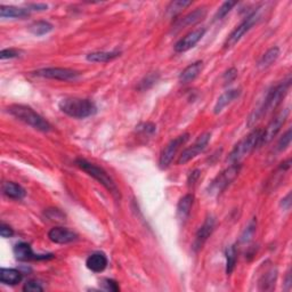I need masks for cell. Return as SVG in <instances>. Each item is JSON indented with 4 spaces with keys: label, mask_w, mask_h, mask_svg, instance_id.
Here are the masks:
<instances>
[{
    "label": "cell",
    "mask_w": 292,
    "mask_h": 292,
    "mask_svg": "<svg viewBox=\"0 0 292 292\" xmlns=\"http://www.w3.org/2000/svg\"><path fill=\"white\" fill-rule=\"evenodd\" d=\"M22 281V273L15 269H2L0 271V282L4 284L15 285Z\"/></svg>",
    "instance_id": "obj_23"
},
{
    "label": "cell",
    "mask_w": 292,
    "mask_h": 292,
    "mask_svg": "<svg viewBox=\"0 0 292 292\" xmlns=\"http://www.w3.org/2000/svg\"><path fill=\"white\" fill-rule=\"evenodd\" d=\"M240 95H241L240 89H230V90L225 91L217 100L215 108H213V112H215L216 114H219L221 112H223V110L225 109L227 105H230L232 102H234L236 99H238Z\"/></svg>",
    "instance_id": "obj_18"
},
{
    "label": "cell",
    "mask_w": 292,
    "mask_h": 292,
    "mask_svg": "<svg viewBox=\"0 0 292 292\" xmlns=\"http://www.w3.org/2000/svg\"><path fill=\"white\" fill-rule=\"evenodd\" d=\"M194 202V197L192 194H186L178 202L177 206V217L181 222H185L191 213V209Z\"/></svg>",
    "instance_id": "obj_19"
},
{
    "label": "cell",
    "mask_w": 292,
    "mask_h": 292,
    "mask_svg": "<svg viewBox=\"0 0 292 292\" xmlns=\"http://www.w3.org/2000/svg\"><path fill=\"white\" fill-rule=\"evenodd\" d=\"M291 137H292L291 129H289V130L286 131V133L280 138L279 143H277V150H279V151H284L285 149H288L289 146H290V143H291Z\"/></svg>",
    "instance_id": "obj_33"
},
{
    "label": "cell",
    "mask_w": 292,
    "mask_h": 292,
    "mask_svg": "<svg viewBox=\"0 0 292 292\" xmlns=\"http://www.w3.org/2000/svg\"><path fill=\"white\" fill-rule=\"evenodd\" d=\"M290 206H291V194L289 193L288 196L282 200V207H283V209H285V210H289Z\"/></svg>",
    "instance_id": "obj_40"
},
{
    "label": "cell",
    "mask_w": 292,
    "mask_h": 292,
    "mask_svg": "<svg viewBox=\"0 0 292 292\" xmlns=\"http://www.w3.org/2000/svg\"><path fill=\"white\" fill-rule=\"evenodd\" d=\"M48 237H50L52 242L56 243V245H66V243L76 241L78 238V234L69 230V228L58 226L52 228L50 233H48Z\"/></svg>",
    "instance_id": "obj_14"
},
{
    "label": "cell",
    "mask_w": 292,
    "mask_h": 292,
    "mask_svg": "<svg viewBox=\"0 0 292 292\" xmlns=\"http://www.w3.org/2000/svg\"><path fill=\"white\" fill-rule=\"evenodd\" d=\"M53 29H54V26L51 24L50 22L47 21H38L32 23L30 28H29V31H30L32 35H35L37 37H40V36H45L47 33H50L53 31Z\"/></svg>",
    "instance_id": "obj_26"
},
{
    "label": "cell",
    "mask_w": 292,
    "mask_h": 292,
    "mask_svg": "<svg viewBox=\"0 0 292 292\" xmlns=\"http://www.w3.org/2000/svg\"><path fill=\"white\" fill-rule=\"evenodd\" d=\"M240 170H241L240 163H236L232 164L231 167H228L227 169L224 170L223 173L219 174L208 186L209 196H218V194H221L224 189H225L228 185L238 176Z\"/></svg>",
    "instance_id": "obj_6"
},
{
    "label": "cell",
    "mask_w": 292,
    "mask_h": 292,
    "mask_svg": "<svg viewBox=\"0 0 292 292\" xmlns=\"http://www.w3.org/2000/svg\"><path fill=\"white\" fill-rule=\"evenodd\" d=\"M76 163L81 170H84L86 174H88L89 176L95 178L97 182L103 185V186L108 189L114 198L116 199L120 198V191L118 186H116V184L114 183L113 179L109 176L108 173H106L104 169L97 167L96 164L87 161L85 159H77Z\"/></svg>",
    "instance_id": "obj_4"
},
{
    "label": "cell",
    "mask_w": 292,
    "mask_h": 292,
    "mask_svg": "<svg viewBox=\"0 0 292 292\" xmlns=\"http://www.w3.org/2000/svg\"><path fill=\"white\" fill-rule=\"evenodd\" d=\"M213 228H215V219H213V217L209 216L207 217L206 221H204L203 225L199 228V231L196 235V241H194L193 245L194 249L196 250L201 249L202 246L204 245V242H206L212 234Z\"/></svg>",
    "instance_id": "obj_15"
},
{
    "label": "cell",
    "mask_w": 292,
    "mask_h": 292,
    "mask_svg": "<svg viewBox=\"0 0 292 292\" xmlns=\"http://www.w3.org/2000/svg\"><path fill=\"white\" fill-rule=\"evenodd\" d=\"M33 73L38 77L47 78V79L61 80V81L77 80L80 76V73L78 71L72 69H66V67H46V69L37 70Z\"/></svg>",
    "instance_id": "obj_9"
},
{
    "label": "cell",
    "mask_w": 292,
    "mask_h": 292,
    "mask_svg": "<svg viewBox=\"0 0 292 292\" xmlns=\"http://www.w3.org/2000/svg\"><path fill=\"white\" fill-rule=\"evenodd\" d=\"M261 7L257 8L254 13H251L249 16H248L245 21H243L240 26H238L234 31H233L225 41V48H231L233 46H235L236 43L241 40L242 37L246 35L248 31L251 30V28L255 26V24L260 19V13H261Z\"/></svg>",
    "instance_id": "obj_7"
},
{
    "label": "cell",
    "mask_w": 292,
    "mask_h": 292,
    "mask_svg": "<svg viewBox=\"0 0 292 292\" xmlns=\"http://www.w3.org/2000/svg\"><path fill=\"white\" fill-rule=\"evenodd\" d=\"M290 272H288V275H286V285H288V289L291 286V279H290Z\"/></svg>",
    "instance_id": "obj_42"
},
{
    "label": "cell",
    "mask_w": 292,
    "mask_h": 292,
    "mask_svg": "<svg viewBox=\"0 0 292 292\" xmlns=\"http://www.w3.org/2000/svg\"><path fill=\"white\" fill-rule=\"evenodd\" d=\"M188 139H189V134H183L175 139H173L172 142L165 146L162 151L161 155H160V160H159L160 168L167 169L169 165L172 164L175 155L177 154L178 150L181 149V146H183L185 143H186Z\"/></svg>",
    "instance_id": "obj_8"
},
{
    "label": "cell",
    "mask_w": 292,
    "mask_h": 292,
    "mask_svg": "<svg viewBox=\"0 0 292 292\" xmlns=\"http://www.w3.org/2000/svg\"><path fill=\"white\" fill-rule=\"evenodd\" d=\"M277 277V272L274 269H271L270 271H267L266 273L262 275V277L260 279L259 285H260V290H272L274 288L275 285V281Z\"/></svg>",
    "instance_id": "obj_27"
},
{
    "label": "cell",
    "mask_w": 292,
    "mask_h": 292,
    "mask_svg": "<svg viewBox=\"0 0 292 292\" xmlns=\"http://www.w3.org/2000/svg\"><path fill=\"white\" fill-rule=\"evenodd\" d=\"M204 33H206V29L204 28L197 29V30L189 32L188 35L182 38L181 40L175 45V51L178 53H185L189 51L201 40L202 37L204 36Z\"/></svg>",
    "instance_id": "obj_13"
},
{
    "label": "cell",
    "mask_w": 292,
    "mask_h": 292,
    "mask_svg": "<svg viewBox=\"0 0 292 292\" xmlns=\"http://www.w3.org/2000/svg\"><path fill=\"white\" fill-rule=\"evenodd\" d=\"M261 133V129H255L254 131H251L247 137L241 139L240 142L234 146V149L232 150L230 155H228V161L232 164H236L240 162L243 158H246L248 154H250L252 151L259 145Z\"/></svg>",
    "instance_id": "obj_5"
},
{
    "label": "cell",
    "mask_w": 292,
    "mask_h": 292,
    "mask_svg": "<svg viewBox=\"0 0 292 292\" xmlns=\"http://www.w3.org/2000/svg\"><path fill=\"white\" fill-rule=\"evenodd\" d=\"M199 176H200V172H199V170H196V172H193L191 176H189L188 184L191 185V184H194V183H196V181H197V179L199 178Z\"/></svg>",
    "instance_id": "obj_41"
},
{
    "label": "cell",
    "mask_w": 292,
    "mask_h": 292,
    "mask_svg": "<svg viewBox=\"0 0 292 292\" xmlns=\"http://www.w3.org/2000/svg\"><path fill=\"white\" fill-rule=\"evenodd\" d=\"M19 56V53L14 50H4L0 53V58L2 60H6V58H15Z\"/></svg>",
    "instance_id": "obj_38"
},
{
    "label": "cell",
    "mask_w": 292,
    "mask_h": 292,
    "mask_svg": "<svg viewBox=\"0 0 292 292\" xmlns=\"http://www.w3.org/2000/svg\"><path fill=\"white\" fill-rule=\"evenodd\" d=\"M28 8L30 9V11H46L48 8V6L46 4H29L28 5Z\"/></svg>",
    "instance_id": "obj_39"
},
{
    "label": "cell",
    "mask_w": 292,
    "mask_h": 292,
    "mask_svg": "<svg viewBox=\"0 0 292 292\" xmlns=\"http://www.w3.org/2000/svg\"><path fill=\"white\" fill-rule=\"evenodd\" d=\"M203 67V63L201 61L193 63V64L188 65L186 69L183 70L181 75H179V81L182 84H188V82L193 81L196 78L200 75Z\"/></svg>",
    "instance_id": "obj_20"
},
{
    "label": "cell",
    "mask_w": 292,
    "mask_h": 292,
    "mask_svg": "<svg viewBox=\"0 0 292 292\" xmlns=\"http://www.w3.org/2000/svg\"><path fill=\"white\" fill-rule=\"evenodd\" d=\"M192 3L191 2H185V0H178V2H173V3H170V5L168 6V15L170 17H175L177 15L178 13H181L182 12V9H185L187 6H189Z\"/></svg>",
    "instance_id": "obj_29"
},
{
    "label": "cell",
    "mask_w": 292,
    "mask_h": 292,
    "mask_svg": "<svg viewBox=\"0 0 292 292\" xmlns=\"http://www.w3.org/2000/svg\"><path fill=\"white\" fill-rule=\"evenodd\" d=\"M210 137H211L210 133H204V134L199 136L192 146H189V148L185 149L183 151L182 154L179 155L177 163L178 164H185V163H187L188 161H191L192 159L198 157L199 154L206 150L209 140H210Z\"/></svg>",
    "instance_id": "obj_10"
},
{
    "label": "cell",
    "mask_w": 292,
    "mask_h": 292,
    "mask_svg": "<svg viewBox=\"0 0 292 292\" xmlns=\"http://www.w3.org/2000/svg\"><path fill=\"white\" fill-rule=\"evenodd\" d=\"M3 192L6 197L14 199V200H21L27 196L26 189L21 185L14 182H6L3 184Z\"/></svg>",
    "instance_id": "obj_22"
},
{
    "label": "cell",
    "mask_w": 292,
    "mask_h": 292,
    "mask_svg": "<svg viewBox=\"0 0 292 292\" xmlns=\"http://www.w3.org/2000/svg\"><path fill=\"white\" fill-rule=\"evenodd\" d=\"M225 256H226V274L230 275L232 272L234 271L235 265H236L237 256H236V248H235V246L228 247L227 249H226Z\"/></svg>",
    "instance_id": "obj_28"
},
{
    "label": "cell",
    "mask_w": 292,
    "mask_h": 292,
    "mask_svg": "<svg viewBox=\"0 0 292 292\" xmlns=\"http://www.w3.org/2000/svg\"><path fill=\"white\" fill-rule=\"evenodd\" d=\"M8 112L16 119L21 120L22 123L31 126L32 128L37 130L43 131V133H48L52 130L51 124L45 118H42L40 114H38L35 110L31 109L30 106L15 104L9 106Z\"/></svg>",
    "instance_id": "obj_2"
},
{
    "label": "cell",
    "mask_w": 292,
    "mask_h": 292,
    "mask_svg": "<svg viewBox=\"0 0 292 292\" xmlns=\"http://www.w3.org/2000/svg\"><path fill=\"white\" fill-rule=\"evenodd\" d=\"M280 56V48L279 47H272L271 50L267 51L264 55L261 56V58L258 62V66L260 69H264V67H269L270 65L273 64V63L279 58Z\"/></svg>",
    "instance_id": "obj_25"
},
{
    "label": "cell",
    "mask_w": 292,
    "mask_h": 292,
    "mask_svg": "<svg viewBox=\"0 0 292 292\" xmlns=\"http://www.w3.org/2000/svg\"><path fill=\"white\" fill-rule=\"evenodd\" d=\"M14 255H15L16 259L22 261L28 260H45V259H52L54 258L53 255H36L32 251L30 245L26 242H19L14 247Z\"/></svg>",
    "instance_id": "obj_12"
},
{
    "label": "cell",
    "mask_w": 292,
    "mask_h": 292,
    "mask_svg": "<svg viewBox=\"0 0 292 292\" xmlns=\"http://www.w3.org/2000/svg\"><path fill=\"white\" fill-rule=\"evenodd\" d=\"M206 9L204 8H197L196 11L187 14L186 16H184L182 18L177 19L176 22H175V26H174V30L175 29H177V30H182L183 28H186L189 26H194V24H197L201 21V19L206 16Z\"/></svg>",
    "instance_id": "obj_16"
},
{
    "label": "cell",
    "mask_w": 292,
    "mask_h": 292,
    "mask_svg": "<svg viewBox=\"0 0 292 292\" xmlns=\"http://www.w3.org/2000/svg\"><path fill=\"white\" fill-rule=\"evenodd\" d=\"M0 235H2L3 237H5V238L12 237L14 235L13 228L9 225H6V224H5V223H3L2 226H0Z\"/></svg>",
    "instance_id": "obj_36"
},
{
    "label": "cell",
    "mask_w": 292,
    "mask_h": 292,
    "mask_svg": "<svg viewBox=\"0 0 292 292\" xmlns=\"http://www.w3.org/2000/svg\"><path fill=\"white\" fill-rule=\"evenodd\" d=\"M288 115H289V110L286 109V110H283L282 112H280V113L277 114L276 116H274V119L271 121L269 126L266 127V129L261 133L259 145H264V144L270 143L271 140L275 137L277 133H279V131L281 130L282 126L284 125L286 118H288Z\"/></svg>",
    "instance_id": "obj_11"
},
{
    "label": "cell",
    "mask_w": 292,
    "mask_h": 292,
    "mask_svg": "<svg viewBox=\"0 0 292 292\" xmlns=\"http://www.w3.org/2000/svg\"><path fill=\"white\" fill-rule=\"evenodd\" d=\"M256 227H257V222L256 219H252V221L249 223V225L247 226V228L245 230V232L242 233L241 235V241L242 242H250L252 240V237H254L255 233H256Z\"/></svg>",
    "instance_id": "obj_30"
},
{
    "label": "cell",
    "mask_w": 292,
    "mask_h": 292,
    "mask_svg": "<svg viewBox=\"0 0 292 292\" xmlns=\"http://www.w3.org/2000/svg\"><path fill=\"white\" fill-rule=\"evenodd\" d=\"M30 9L14 6H0V16L3 18H24L30 15Z\"/></svg>",
    "instance_id": "obj_21"
},
{
    "label": "cell",
    "mask_w": 292,
    "mask_h": 292,
    "mask_svg": "<svg viewBox=\"0 0 292 292\" xmlns=\"http://www.w3.org/2000/svg\"><path fill=\"white\" fill-rule=\"evenodd\" d=\"M60 109L66 115L76 119H85L94 115L97 112L96 105L89 100L65 99L60 103Z\"/></svg>",
    "instance_id": "obj_3"
},
{
    "label": "cell",
    "mask_w": 292,
    "mask_h": 292,
    "mask_svg": "<svg viewBox=\"0 0 292 292\" xmlns=\"http://www.w3.org/2000/svg\"><path fill=\"white\" fill-rule=\"evenodd\" d=\"M23 291L26 292H40L43 291L41 283L37 280H29L23 286Z\"/></svg>",
    "instance_id": "obj_32"
},
{
    "label": "cell",
    "mask_w": 292,
    "mask_h": 292,
    "mask_svg": "<svg viewBox=\"0 0 292 292\" xmlns=\"http://www.w3.org/2000/svg\"><path fill=\"white\" fill-rule=\"evenodd\" d=\"M108 258L102 252H95V254H91L86 260L87 269L89 271L94 272V273H101L103 272L106 266H108Z\"/></svg>",
    "instance_id": "obj_17"
},
{
    "label": "cell",
    "mask_w": 292,
    "mask_h": 292,
    "mask_svg": "<svg viewBox=\"0 0 292 292\" xmlns=\"http://www.w3.org/2000/svg\"><path fill=\"white\" fill-rule=\"evenodd\" d=\"M236 5L235 2H226V3H224L221 7H219V9L217 11L216 13V15H215V19L216 21H218V19H222L225 17L228 13L231 12V9L234 7Z\"/></svg>",
    "instance_id": "obj_31"
},
{
    "label": "cell",
    "mask_w": 292,
    "mask_h": 292,
    "mask_svg": "<svg viewBox=\"0 0 292 292\" xmlns=\"http://www.w3.org/2000/svg\"><path fill=\"white\" fill-rule=\"evenodd\" d=\"M120 56L119 52H95L87 55V61L94 63H106Z\"/></svg>",
    "instance_id": "obj_24"
},
{
    "label": "cell",
    "mask_w": 292,
    "mask_h": 292,
    "mask_svg": "<svg viewBox=\"0 0 292 292\" xmlns=\"http://www.w3.org/2000/svg\"><path fill=\"white\" fill-rule=\"evenodd\" d=\"M102 285H103L104 290H106V291L116 292V291L120 290L118 282H115L114 280H111V279H104L103 281H102Z\"/></svg>",
    "instance_id": "obj_34"
},
{
    "label": "cell",
    "mask_w": 292,
    "mask_h": 292,
    "mask_svg": "<svg viewBox=\"0 0 292 292\" xmlns=\"http://www.w3.org/2000/svg\"><path fill=\"white\" fill-rule=\"evenodd\" d=\"M158 78L155 77L154 75H150L145 78V79L140 82V85L138 88L139 89H142V90H145V89H149L151 86H153L155 84V81H157Z\"/></svg>",
    "instance_id": "obj_35"
},
{
    "label": "cell",
    "mask_w": 292,
    "mask_h": 292,
    "mask_svg": "<svg viewBox=\"0 0 292 292\" xmlns=\"http://www.w3.org/2000/svg\"><path fill=\"white\" fill-rule=\"evenodd\" d=\"M236 77H237V70L235 67H232V69L228 70L225 75H224V80H225L226 84H231Z\"/></svg>",
    "instance_id": "obj_37"
},
{
    "label": "cell",
    "mask_w": 292,
    "mask_h": 292,
    "mask_svg": "<svg viewBox=\"0 0 292 292\" xmlns=\"http://www.w3.org/2000/svg\"><path fill=\"white\" fill-rule=\"evenodd\" d=\"M290 85H291V79L289 78L286 81L281 82L280 85H277L274 88H272L269 91L267 96L265 97L262 104L257 110L252 112V114L249 116V119H248V126L252 127V126H255L258 121L262 118V116H265L271 113V112H273L277 106L281 104L282 100L284 99V96L286 95V92H288L290 88Z\"/></svg>",
    "instance_id": "obj_1"
}]
</instances>
